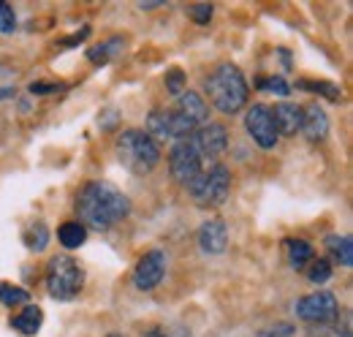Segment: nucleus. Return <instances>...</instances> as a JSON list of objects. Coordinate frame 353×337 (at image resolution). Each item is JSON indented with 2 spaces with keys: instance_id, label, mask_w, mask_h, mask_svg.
Returning a JSON list of instances; mask_svg holds the SVG:
<instances>
[{
  "instance_id": "nucleus-1",
  "label": "nucleus",
  "mask_w": 353,
  "mask_h": 337,
  "mask_svg": "<svg viewBox=\"0 0 353 337\" xmlns=\"http://www.w3.org/2000/svg\"><path fill=\"white\" fill-rule=\"evenodd\" d=\"M128 212H131V199L117 185L103 180L88 182L77 196V215L85 229L106 231L120 220H125Z\"/></svg>"
},
{
  "instance_id": "nucleus-2",
  "label": "nucleus",
  "mask_w": 353,
  "mask_h": 337,
  "mask_svg": "<svg viewBox=\"0 0 353 337\" xmlns=\"http://www.w3.org/2000/svg\"><path fill=\"white\" fill-rule=\"evenodd\" d=\"M207 90V98L210 104L223 112V115H236L245 104H248V82H245V74L234 66V63H221L204 82Z\"/></svg>"
},
{
  "instance_id": "nucleus-3",
  "label": "nucleus",
  "mask_w": 353,
  "mask_h": 337,
  "mask_svg": "<svg viewBox=\"0 0 353 337\" xmlns=\"http://www.w3.org/2000/svg\"><path fill=\"white\" fill-rule=\"evenodd\" d=\"M114 150H117V161L128 171L139 174V177L150 174L152 168L158 166V161H161L158 142H152L144 131H136V128H128V131H123L117 136Z\"/></svg>"
},
{
  "instance_id": "nucleus-4",
  "label": "nucleus",
  "mask_w": 353,
  "mask_h": 337,
  "mask_svg": "<svg viewBox=\"0 0 353 337\" xmlns=\"http://www.w3.org/2000/svg\"><path fill=\"white\" fill-rule=\"evenodd\" d=\"M193 202L204 210H212V207H221L225 204L228 193H231V171L223 166V164H215L210 168H201L196 174V180L188 185Z\"/></svg>"
},
{
  "instance_id": "nucleus-5",
  "label": "nucleus",
  "mask_w": 353,
  "mask_h": 337,
  "mask_svg": "<svg viewBox=\"0 0 353 337\" xmlns=\"http://www.w3.org/2000/svg\"><path fill=\"white\" fill-rule=\"evenodd\" d=\"M82 283H85V272L77 264V258L63 253L46 264V289L54 299H74L82 291Z\"/></svg>"
},
{
  "instance_id": "nucleus-6",
  "label": "nucleus",
  "mask_w": 353,
  "mask_h": 337,
  "mask_svg": "<svg viewBox=\"0 0 353 337\" xmlns=\"http://www.w3.org/2000/svg\"><path fill=\"white\" fill-rule=\"evenodd\" d=\"M196 131L193 123H188L176 109H155V112H150V117H147V136L152 139V142H166V139H188L190 133Z\"/></svg>"
},
{
  "instance_id": "nucleus-7",
  "label": "nucleus",
  "mask_w": 353,
  "mask_h": 337,
  "mask_svg": "<svg viewBox=\"0 0 353 337\" xmlns=\"http://www.w3.org/2000/svg\"><path fill=\"white\" fill-rule=\"evenodd\" d=\"M294 310H296V318L305 324H329L337 318L340 305L332 291H312V294L302 296Z\"/></svg>"
},
{
  "instance_id": "nucleus-8",
  "label": "nucleus",
  "mask_w": 353,
  "mask_h": 337,
  "mask_svg": "<svg viewBox=\"0 0 353 337\" xmlns=\"http://www.w3.org/2000/svg\"><path fill=\"white\" fill-rule=\"evenodd\" d=\"M201 168H204V161L196 153L190 136L179 139L172 147V153H169V171H172V177H174L176 182H182V185H190Z\"/></svg>"
},
{
  "instance_id": "nucleus-9",
  "label": "nucleus",
  "mask_w": 353,
  "mask_h": 337,
  "mask_svg": "<svg viewBox=\"0 0 353 337\" xmlns=\"http://www.w3.org/2000/svg\"><path fill=\"white\" fill-rule=\"evenodd\" d=\"M190 142L201 161H218L228 147V128L223 123H204L190 133Z\"/></svg>"
},
{
  "instance_id": "nucleus-10",
  "label": "nucleus",
  "mask_w": 353,
  "mask_h": 337,
  "mask_svg": "<svg viewBox=\"0 0 353 337\" xmlns=\"http://www.w3.org/2000/svg\"><path fill=\"white\" fill-rule=\"evenodd\" d=\"M166 275V253L163 251H150L144 253L133 269V286L139 291H152L155 286H161Z\"/></svg>"
},
{
  "instance_id": "nucleus-11",
  "label": "nucleus",
  "mask_w": 353,
  "mask_h": 337,
  "mask_svg": "<svg viewBox=\"0 0 353 337\" xmlns=\"http://www.w3.org/2000/svg\"><path fill=\"white\" fill-rule=\"evenodd\" d=\"M245 128L253 136V142L259 147H264V150H272L277 144V139H280L277 136V128L272 123V112H269V106H264V104H253L250 106V112L245 115Z\"/></svg>"
},
{
  "instance_id": "nucleus-12",
  "label": "nucleus",
  "mask_w": 353,
  "mask_h": 337,
  "mask_svg": "<svg viewBox=\"0 0 353 337\" xmlns=\"http://www.w3.org/2000/svg\"><path fill=\"white\" fill-rule=\"evenodd\" d=\"M225 245H228V226L221 218H212L199 229V248L204 253L215 256V253L225 251Z\"/></svg>"
},
{
  "instance_id": "nucleus-13",
  "label": "nucleus",
  "mask_w": 353,
  "mask_h": 337,
  "mask_svg": "<svg viewBox=\"0 0 353 337\" xmlns=\"http://www.w3.org/2000/svg\"><path fill=\"white\" fill-rule=\"evenodd\" d=\"M176 112L188 120V123H193V126H204L207 123V117H210V106H207V101L196 93V90H185L179 98H176Z\"/></svg>"
},
{
  "instance_id": "nucleus-14",
  "label": "nucleus",
  "mask_w": 353,
  "mask_h": 337,
  "mask_svg": "<svg viewBox=\"0 0 353 337\" xmlns=\"http://www.w3.org/2000/svg\"><path fill=\"white\" fill-rule=\"evenodd\" d=\"M272 112V123L277 128V136L283 133V136H296L299 131H302V106H296V104H277L274 109H269Z\"/></svg>"
},
{
  "instance_id": "nucleus-15",
  "label": "nucleus",
  "mask_w": 353,
  "mask_h": 337,
  "mask_svg": "<svg viewBox=\"0 0 353 337\" xmlns=\"http://www.w3.org/2000/svg\"><path fill=\"white\" fill-rule=\"evenodd\" d=\"M302 133L307 136L310 142H323L326 139V133H329V117H326V112L318 104L302 109Z\"/></svg>"
},
{
  "instance_id": "nucleus-16",
  "label": "nucleus",
  "mask_w": 353,
  "mask_h": 337,
  "mask_svg": "<svg viewBox=\"0 0 353 337\" xmlns=\"http://www.w3.org/2000/svg\"><path fill=\"white\" fill-rule=\"evenodd\" d=\"M41 321H44V313H41V307H36V305H28L22 313H17V316L11 318V327H14L19 335H36V332L41 329Z\"/></svg>"
},
{
  "instance_id": "nucleus-17",
  "label": "nucleus",
  "mask_w": 353,
  "mask_h": 337,
  "mask_svg": "<svg viewBox=\"0 0 353 337\" xmlns=\"http://www.w3.org/2000/svg\"><path fill=\"white\" fill-rule=\"evenodd\" d=\"M57 240H60V242H63L68 251L82 248V245L88 242V229H85L79 220H68V223H63V226H60Z\"/></svg>"
},
{
  "instance_id": "nucleus-18",
  "label": "nucleus",
  "mask_w": 353,
  "mask_h": 337,
  "mask_svg": "<svg viewBox=\"0 0 353 337\" xmlns=\"http://www.w3.org/2000/svg\"><path fill=\"white\" fill-rule=\"evenodd\" d=\"M123 52V39L120 36H114V39H109V41H103V44H98V46H92L88 52V57L92 60V63H109L112 57H117Z\"/></svg>"
},
{
  "instance_id": "nucleus-19",
  "label": "nucleus",
  "mask_w": 353,
  "mask_h": 337,
  "mask_svg": "<svg viewBox=\"0 0 353 337\" xmlns=\"http://www.w3.org/2000/svg\"><path fill=\"white\" fill-rule=\"evenodd\" d=\"M25 245L36 253H41L49 245V229H46L44 220H36L25 229Z\"/></svg>"
},
{
  "instance_id": "nucleus-20",
  "label": "nucleus",
  "mask_w": 353,
  "mask_h": 337,
  "mask_svg": "<svg viewBox=\"0 0 353 337\" xmlns=\"http://www.w3.org/2000/svg\"><path fill=\"white\" fill-rule=\"evenodd\" d=\"M326 248L340 261V267H353V242L351 237H329Z\"/></svg>"
},
{
  "instance_id": "nucleus-21",
  "label": "nucleus",
  "mask_w": 353,
  "mask_h": 337,
  "mask_svg": "<svg viewBox=\"0 0 353 337\" xmlns=\"http://www.w3.org/2000/svg\"><path fill=\"white\" fill-rule=\"evenodd\" d=\"M288 256H291V264L296 269H305L312 261V245L305 240H288Z\"/></svg>"
},
{
  "instance_id": "nucleus-22",
  "label": "nucleus",
  "mask_w": 353,
  "mask_h": 337,
  "mask_svg": "<svg viewBox=\"0 0 353 337\" xmlns=\"http://www.w3.org/2000/svg\"><path fill=\"white\" fill-rule=\"evenodd\" d=\"M0 302L6 307H17V305H28L30 302V294L19 286H11V283H0Z\"/></svg>"
},
{
  "instance_id": "nucleus-23",
  "label": "nucleus",
  "mask_w": 353,
  "mask_h": 337,
  "mask_svg": "<svg viewBox=\"0 0 353 337\" xmlns=\"http://www.w3.org/2000/svg\"><path fill=\"white\" fill-rule=\"evenodd\" d=\"M144 337H190V329L182 327V324H163V327L147 329Z\"/></svg>"
},
{
  "instance_id": "nucleus-24",
  "label": "nucleus",
  "mask_w": 353,
  "mask_h": 337,
  "mask_svg": "<svg viewBox=\"0 0 353 337\" xmlns=\"http://www.w3.org/2000/svg\"><path fill=\"white\" fill-rule=\"evenodd\" d=\"M299 87H305L310 93H321V95H326L329 101H337V98H340V87L332 82H310V79H302Z\"/></svg>"
},
{
  "instance_id": "nucleus-25",
  "label": "nucleus",
  "mask_w": 353,
  "mask_h": 337,
  "mask_svg": "<svg viewBox=\"0 0 353 337\" xmlns=\"http://www.w3.org/2000/svg\"><path fill=\"white\" fill-rule=\"evenodd\" d=\"M307 278L312 283H326L332 278V264L318 258V261H310V269H307Z\"/></svg>"
},
{
  "instance_id": "nucleus-26",
  "label": "nucleus",
  "mask_w": 353,
  "mask_h": 337,
  "mask_svg": "<svg viewBox=\"0 0 353 337\" xmlns=\"http://www.w3.org/2000/svg\"><path fill=\"white\" fill-rule=\"evenodd\" d=\"M259 90H264V93H277V95H288V93H291V84L285 82L283 77H264V79H259Z\"/></svg>"
},
{
  "instance_id": "nucleus-27",
  "label": "nucleus",
  "mask_w": 353,
  "mask_h": 337,
  "mask_svg": "<svg viewBox=\"0 0 353 337\" xmlns=\"http://www.w3.org/2000/svg\"><path fill=\"white\" fill-rule=\"evenodd\" d=\"M166 90H169L174 98H179V95L185 93V74H182L179 68H172V71L166 74Z\"/></svg>"
},
{
  "instance_id": "nucleus-28",
  "label": "nucleus",
  "mask_w": 353,
  "mask_h": 337,
  "mask_svg": "<svg viewBox=\"0 0 353 337\" xmlns=\"http://www.w3.org/2000/svg\"><path fill=\"white\" fill-rule=\"evenodd\" d=\"M188 14H190V19H193L196 25H207V22L212 19V6H210V3H199V6H190Z\"/></svg>"
},
{
  "instance_id": "nucleus-29",
  "label": "nucleus",
  "mask_w": 353,
  "mask_h": 337,
  "mask_svg": "<svg viewBox=\"0 0 353 337\" xmlns=\"http://www.w3.org/2000/svg\"><path fill=\"white\" fill-rule=\"evenodd\" d=\"M14 28H17L14 8L8 3H0V33H14Z\"/></svg>"
},
{
  "instance_id": "nucleus-30",
  "label": "nucleus",
  "mask_w": 353,
  "mask_h": 337,
  "mask_svg": "<svg viewBox=\"0 0 353 337\" xmlns=\"http://www.w3.org/2000/svg\"><path fill=\"white\" fill-rule=\"evenodd\" d=\"M259 337H294V327L291 324H274L272 329H264Z\"/></svg>"
},
{
  "instance_id": "nucleus-31",
  "label": "nucleus",
  "mask_w": 353,
  "mask_h": 337,
  "mask_svg": "<svg viewBox=\"0 0 353 337\" xmlns=\"http://www.w3.org/2000/svg\"><path fill=\"white\" fill-rule=\"evenodd\" d=\"M57 90H63V84H49V82L30 84V93H33V95H46V93H57Z\"/></svg>"
},
{
  "instance_id": "nucleus-32",
  "label": "nucleus",
  "mask_w": 353,
  "mask_h": 337,
  "mask_svg": "<svg viewBox=\"0 0 353 337\" xmlns=\"http://www.w3.org/2000/svg\"><path fill=\"white\" fill-rule=\"evenodd\" d=\"M88 33H90V28H82L79 33H74L71 39H65V41H63V46H71V44H79V41H82V39H85V36H88Z\"/></svg>"
},
{
  "instance_id": "nucleus-33",
  "label": "nucleus",
  "mask_w": 353,
  "mask_h": 337,
  "mask_svg": "<svg viewBox=\"0 0 353 337\" xmlns=\"http://www.w3.org/2000/svg\"><path fill=\"white\" fill-rule=\"evenodd\" d=\"M11 95H14L11 87H0V101H3V98H11Z\"/></svg>"
},
{
  "instance_id": "nucleus-34",
  "label": "nucleus",
  "mask_w": 353,
  "mask_h": 337,
  "mask_svg": "<svg viewBox=\"0 0 353 337\" xmlns=\"http://www.w3.org/2000/svg\"><path fill=\"white\" fill-rule=\"evenodd\" d=\"M163 0H147V3H141V8H155V6H161Z\"/></svg>"
},
{
  "instance_id": "nucleus-35",
  "label": "nucleus",
  "mask_w": 353,
  "mask_h": 337,
  "mask_svg": "<svg viewBox=\"0 0 353 337\" xmlns=\"http://www.w3.org/2000/svg\"><path fill=\"white\" fill-rule=\"evenodd\" d=\"M109 337H120V335H109Z\"/></svg>"
},
{
  "instance_id": "nucleus-36",
  "label": "nucleus",
  "mask_w": 353,
  "mask_h": 337,
  "mask_svg": "<svg viewBox=\"0 0 353 337\" xmlns=\"http://www.w3.org/2000/svg\"><path fill=\"white\" fill-rule=\"evenodd\" d=\"M334 337H340V335H334ZM343 337H348V335H343Z\"/></svg>"
}]
</instances>
